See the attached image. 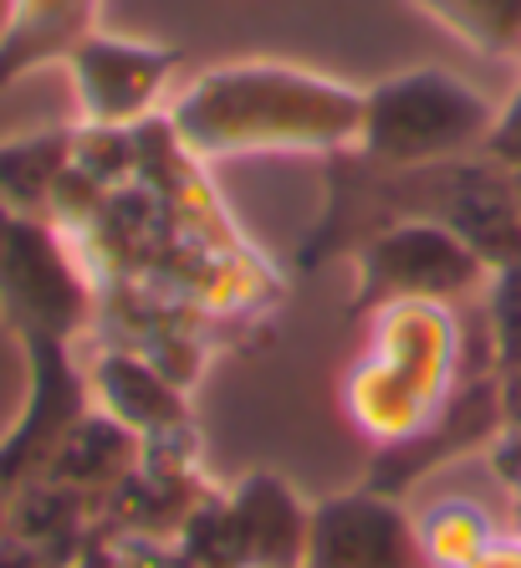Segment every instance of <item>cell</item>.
I'll list each match as a JSON object with an SVG mask.
<instances>
[{
  "mask_svg": "<svg viewBox=\"0 0 521 568\" xmlns=\"http://www.w3.org/2000/svg\"><path fill=\"white\" fill-rule=\"evenodd\" d=\"M399 221H435L466 236L491 272L521 262V200L517 180L496 170L491 159H440V164H409L384 170L348 154L327 159V200L317 225L297 246V272L353 256L368 236Z\"/></svg>",
  "mask_w": 521,
  "mask_h": 568,
  "instance_id": "6da1fadb",
  "label": "cell"
},
{
  "mask_svg": "<svg viewBox=\"0 0 521 568\" xmlns=\"http://www.w3.org/2000/svg\"><path fill=\"white\" fill-rule=\"evenodd\" d=\"M170 129L195 159L348 154L364 129V88L292 62H225L200 72L170 108Z\"/></svg>",
  "mask_w": 521,
  "mask_h": 568,
  "instance_id": "7a4b0ae2",
  "label": "cell"
},
{
  "mask_svg": "<svg viewBox=\"0 0 521 568\" xmlns=\"http://www.w3.org/2000/svg\"><path fill=\"white\" fill-rule=\"evenodd\" d=\"M486 297L476 307L394 303L378 307L374 344L348 374V415L378 446L425 436L450 405L456 384L481 354H491Z\"/></svg>",
  "mask_w": 521,
  "mask_h": 568,
  "instance_id": "3957f363",
  "label": "cell"
},
{
  "mask_svg": "<svg viewBox=\"0 0 521 568\" xmlns=\"http://www.w3.org/2000/svg\"><path fill=\"white\" fill-rule=\"evenodd\" d=\"M496 108L445 67H409L364 88V129L353 154L384 170L481 154Z\"/></svg>",
  "mask_w": 521,
  "mask_h": 568,
  "instance_id": "277c9868",
  "label": "cell"
},
{
  "mask_svg": "<svg viewBox=\"0 0 521 568\" xmlns=\"http://www.w3.org/2000/svg\"><path fill=\"white\" fill-rule=\"evenodd\" d=\"M353 297L348 317L378 313L394 303H481L491 287V266L466 236L435 221H399L389 231L353 246Z\"/></svg>",
  "mask_w": 521,
  "mask_h": 568,
  "instance_id": "5b68a950",
  "label": "cell"
},
{
  "mask_svg": "<svg viewBox=\"0 0 521 568\" xmlns=\"http://www.w3.org/2000/svg\"><path fill=\"white\" fill-rule=\"evenodd\" d=\"M0 313L21 338L67 344L92 313V287L62 246L52 221L16 215L6 252H0Z\"/></svg>",
  "mask_w": 521,
  "mask_h": 568,
  "instance_id": "8992f818",
  "label": "cell"
},
{
  "mask_svg": "<svg viewBox=\"0 0 521 568\" xmlns=\"http://www.w3.org/2000/svg\"><path fill=\"white\" fill-rule=\"evenodd\" d=\"M180 62V47H154V41L92 31L78 52L67 57L82 123L88 129H139V123H149L164 82L174 78Z\"/></svg>",
  "mask_w": 521,
  "mask_h": 568,
  "instance_id": "52a82bcc",
  "label": "cell"
},
{
  "mask_svg": "<svg viewBox=\"0 0 521 568\" xmlns=\"http://www.w3.org/2000/svg\"><path fill=\"white\" fill-rule=\"evenodd\" d=\"M307 568H419V538L394 491L358 487L313 507Z\"/></svg>",
  "mask_w": 521,
  "mask_h": 568,
  "instance_id": "ba28073f",
  "label": "cell"
},
{
  "mask_svg": "<svg viewBox=\"0 0 521 568\" xmlns=\"http://www.w3.org/2000/svg\"><path fill=\"white\" fill-rule=\"evenodd\" d=\"M98 31V0H11L0 21V93L37 67L67 62Z\"/></svg>",
  "mask_w": 521,
  "mask_h": 568,
  "instance_id": "9c48e42d",
  "label": "cell"
},
{
  "mask_svg": "<svg viewBox=\"0 0 521 568\" xmlns=\"http://www.w3.org/2000/svg\"><path fill=\"white\" fill-rule=\"evenodd\" d=\"M98 395H103L108 415L129 430H144V436H174L184 425V399L180 384L170 374H159L149 358L118 348V354H103L98 364Z\"/></svg>",
  "mask_w": 521,
  "mask_h": 568,
  "instance_id": "30bf717a",
  "label": "cell"
},
{
  "mask_svg": "<svg viewBox=\"0 0 521 568\" xmlns=\"http://www.w3.org/2000/svg\"><path fill=\"white\" fill-rule=\"evenodd\" d=\"M72 149H78V129H41L27 139H6L0 144V195L16 215H52V195L62 185V174L72 170Z\"/></svg>",
  "mask_w": 521,
  "mask_h": 568,
  "instance_id": "8fae6325",
  "label": "cell"
},
{
  "mask_svg": "<svg viewBox=\"0 0 521 568\" xmlns=\"http://www.w3.org/2000/svg\"><path fill=\"white\" fill-rule=\"evenodd\" d=\"M276 528L282 532H307V517H302L297 497H292V487L282 481V476H246L241 487H235V503H231V523H225V532H231V542L241 548L246 558H276V554H297L302 542L292 538H276Z\"/></svg>",
  "mask_w": 521,
  "mask_h": 568,
  "instance_id": "7c38bea8",
  "label": "cell"
},
{
  "mask_svg": "<svg viewBox=\"0 0 521 568\" xmlns=\"http://www.w3.org/2000/svg\"><path fill=\"white\" fill-rule=\"evenodd\" d=\"M470 52L491 62H521V0H409Z\"/></svg>",
  "mask_w": 521,
  "mask_h": 568,
  "instance_id": "4fadbf2b",
  "label": "cell"
},
{
  "mask_svg": "<svg viewBox=\"0 0 521 568\" xmlns=\"http://www.w3.org/2000/svg\"><path fill=\"white\" fill-rule=\"evenodd\" d=\"M486 317H491L496 364H501V369H521V262L491 272V287H486Z\"/></svg>",
  "mask_w": 521,
  "mask_h": 568,
  "instance_id": "5bb4252c",
  "label": "cell"
},
{
  "mask_svg": "<svg viewBox=\"0 0 521 568\" xmlns=\"http://www.w3.org/2000/svg\"><path fill=\"white\" fill-rule=\"evenodd\" d=\"M481 159H491L496 170H507V174H521V82H517V93L496 108L491 133H486V144H481Z\"/></svg>",
  "mask_w": 521,
  "mask_h": 568,
  "instance_id": "9a60e30c",
  "label": "cell"
},
{
  "mask_svg": "<svg viewBox=\"0 0 521 568\" xmlns=\"http://www.w3.org/2000/svg\"><path fill=\"white\" fill-rule=\"evenodd\" d=\"M491 462H496V471H501L511 487L521 491V425H517V430H501V436H496Z\"/></svg>",
  "mask_w": 521,
  "mask_h": 568,
  "instance_id": "2e32d148",
  "label": "cell"
},
{
  "mask_svg": "<svg viewBox=\"0 0 521 568\" xmlns=\"http://www.w3.org/2000/svg\"><path fill=\"white\" fill-rule=\"evenodd\" d=\"M11 225H16V211L6 205V195H0V252H6V236H11Z\"/></svg>",
  "mask_w": 521,
  "mask_h": 568,
  "instance_id": "e0dca14e",
  "label": "cell"
},
{
  "mask_svg": "<svg viewBox=\"0 0 521 568\" xmlns=\"http://www.w3.org/2000/svg\"><path fill=\"white\" fill-rule=\"evenodd\" d=\"M511 180H517V200H521V174H511Z\"/></svg>",
  "mask_w": 521,
  "mask_h": 568,
  "instance_id": "ac0fdd59",
  "label": "cell"
},
{
  "mask_svg": "<svg viewBox=\"0 0 521 568\" xmlns=\"http://www.w3.org/2000/svg\"><path fill=\"white\" fill-rule=\"evenodd\" d=\"M517 517H521V507H517Z\"/></svg>",
  "mask_w": 521,
  "mask_h": 568,
  "instance_id": "d6986e66",
  "label": "cell"
}]
</instances>
